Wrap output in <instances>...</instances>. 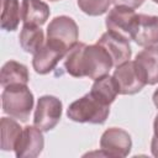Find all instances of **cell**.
<instances>
[{
  "instance_id": "ba28073f",
  "label": "cell",
  "mask_w": 158,
  "mask_h": 158,
  "mask_svg": "<svg viewBox=\"0 0 158 158\" xmlns=\"http://www.w3.org/2000/svg\"><path fill=\"white\" fill-rule=\"evenodd\" d=\"M130 38L142 47L158 43V16L137 14L131 27Z\"/></svg>"
},
{
  "instance_id": "9c48e42d",
  "label": "cell",
  "mask_w": 158,
  "mask_h": 158,
  "mask_svg": "<svg viewBox=\"0 0 158 158\" xmlns=\"http://www.w3.org/2000/svg\"><path fill=\"white\" fill-rule=\"evenodd\" d=\"M43 147L44 137L42 131L33 125L23 127L14 152L17 158H36L42 153Z\"/></svg>"
},
{
  "instance_id": "d6986e66",
  "label": "cell",
  "mask_w": 158,
  "mask_h": 158,
  "mask_svg": "<svg viewBox=\"0 0 158 158\" xmlns=\"http://www.w3.org/2000/svg\"><path fill=\"white\" fill-rule=\"evenodd\" d=\"M21 9L19 0H2L1 22L0 26L5 31H15L19 27Z\"/></svg>"
},
{
  "instance_id": "7402d4cb",
  "label": "cell",
  "mask_w": 158,
  "mask_h": 158,
  "mask_svg": "<svg viewBox=\"0 0 158 158\" xmlns=\"http://www.w3.org/2000/svg\"><path fill=\"white\" fill-rule=\"evenodd\" d=\"M151 152L154 157H158V132L153 133V137L151 141Z\"/></svg>"
},
{
  "instance_id": "277c9868",
  "label": "cell",
  "mask_w": 158,
  "mask_h": 158,
  "mask_svg": "<svg viewBox=\"0 0 158 158\" xmlns=\"http://www.w3.org/2000/svg\"><path fill=\"white\" fill-rule=\"evenodd\" d=\"M78 25L69 16H56L47 26L46 42L65 52H68L75 43H78Z\"/></svg>"
},
{
  "instance_id": "cb8c5ba5",
  "label": "cell",
  "mask_w": 158,
  "mask_h": 158,
  "mask_svg": "<svg viewBox=\"0 0 158 158\" xmlns=\"http://www.w3.org/2000/svg\"><path fill=\"white\" fill-rule=\"evenodd\" d=\"M153 131L154 132H158V114L156 115L154 117V122H153Z\"/></svg>"
},
{
  "instance_id": "9a60e30c",
  "label": "cell",
  "mask_w": 158,
  "mask_h": 158,
  "mask_svg": "<svg viewBox=\"0 0 158 158\" xmlns=\"http://www.w3.org/2000/svg\"><path fill=\"white\" fill-rule=\"evenodd\" d=\"M30 80L28 69L25 64L19 63L16 60H7L0 72V84L2 88L15 84H25L27 85Z\"/></svg>"
},
{
  "instance_id": "d4e9b609",
  "label": "cell",
  "mask_w": 158,
  "mask_h": 158,
  "mask_svg": "<svg viewBox=\"0 0 158 158\" xmlns=\"http://www.w3.org/2000/svg\"><path fill=\"white\" fill-rule=\"evenodd\" d=\"M152 1H153V2H156V4L158 5V0H152Z\"/></svg>"
},
{
  "instance_id": "8992f818",
  "label": "cell",
  "mask_w": 158,
  "mask_h": 158,
  "mask_svg": "<svg viewBox=\"0 0 158 158\" xmlns=\"http://www.w3.org/2000/svg\"><path fill=\"white\" fill-rule=\"evenodd\" d=\"M112 78L117 85L118 94L121 95H133L139 93L147 85L135 60H127L117 65Z\"/></svg>"
},
{
  "instance_id": "ffe728a7",
  "label": "cell",
  "mask_w": 158,
  "mask_h": 158,
  "mask_svg": "<svg viewBox=\"0 0 158 158\" xmlns=\"http://www.w3.org/2000/svg\"><path fill=\"white\" fill-rule=\"evenodd\" d=\"M79 9L89 16H100L107 12L112 0H78Z\"/></svg>"
},
{
  "instance_id": "3957f363",
  "label": "cell",
  "mask_w": 158,
  "mask_h": 158,
  "mask_svg": "<svg viewBox=\"0 0 158 158\" xmlns=\"http://www.w3.org/2000/svg\"><path fill=\"white\" fill-rule=\"evenodd\" d=\"M35 98L32 91L25 84H15L4 88L1 93L2 112L26 122L33 109Z\"/></svg>"
},
{
  "instance_id": "e0dca14e",
  "label": "cell",
  "mask_w": 158,
  "mask_h": 158,
  "mask_svg": "<svg viewBox=\"0 0 158 158\" xmlns=\"http://www.w3.org/2000/svg\"><path fill=\"white\" fill-rule=\"evenodd\" d=\"M20 46L26 53L35 54L38 49L43 47L44 42V33L40 26L32 25H23L22 30L19 36Z\"/></svg>"
},
{
  "instance_id": "5b68a950",
  "label": "cell",
  "mask_w": 158,
  "mask_h": 158,
  "mask_svg": "<svg viewBox=\"0 0 158 158\" xmlns=\"http://www.w3.org/2000/svg\"><path fill=\"white\" fill-rule=\"evenodd\" d=\"M63 104L53 95H43L38 99L33 115V125L42 132L53 130L62 117Z\"/></svg>"
},
{
  "instance_id": "8fae6325",
  "label": "cell",
  "mask_w": 158,
  "mask_h": 158,
  "mask_svg": "<svg viewBox=\"0 0 158 158\" xmlns=\"http://www.w3.org/2000/svg\"><path fill=\"white\" fill-rule=\"evenodd\" d=\"M136 15L137 14L135 12L133 9L126 6H115L109 11L105 19V25L107 31H111L127 40H131L130 38L131 27Z\"/></svg>"
},
{
  "instance_id": "6da1fadb",
  "label": "cell",
  "mask_w": 158,
  "mask_h": 158,
  "mask_svg": "<svg viewBox=\"0 0 158 158\" xmlns=\"http://www.w3.org/2000/svg\"><path fill=\"white\" fill-rule=\"evenodd\" d=\"M65 72L74 77H88L89 79H99L109 74L114 67L112 59L104 47L100 44L75 43L64 57Z\"/></svg>"
},
{
  "instance_id": "44dd1931",
  "label": "cell",
  "mask_w": 158,
  "mask_h": 158,
  "mask_svg": "<svg viewBox=\"0 0 158 158\" xmlns=\"http://www.w3.org/2000/svg\"><path fill=\"white\" fill-rule=\"evenodd\" d=\"M144 2V0H112V4L115 6H126L130 9H138L142 4Z\"/></svg>"
},
{
  "instance_id": "5bb4252c",
  "label": "cell",
  "mask_w": 158,
  "mask_h": 158,
  "mask_svg": "<svg viewBox=\"0 0 158 158\" xmlns=\"http://www.w3.org/2000/svg\"><path fill=\"white\" fill-rule=\"evenodd\" d=\"M49 6L42 0H22L21 20L23 25L42 26L49 17Z\"/></svg>"
},
{
  "instance_id": "7a4b0ae2",
  "label": "cell",
  "mask_w": 158,
  "mask_h": 158,
  "mask_svg": "<svg viewBox=\"0 0 158 158\" xmlns=\"http://www.w3.org/2000/svg\"><path fill=\"white\" fill-rule=\"evenodd\" d=\"M110 114V105L102 102L90 91L73 101L67 109V116L74 122L101 125Z\"/></svg>"
},
{
  "instance_id": "ac0fdd59",
  "label": "cell",
  "mask_w": 158,
  "mask_h": 158,
  "mask_svg": "<svg viewBox=\"0 0 158 158\" xmlns=\"http://www.w3.org/2000/svg\"><path fill=\"white\" fill-rule=\"evenodd\" d=\"M90 93L107 105H111L115 101L116 96L118 95L117 85H116L114 78L110 77L109 74H106L99 79H95L94 84L91 85Z\"/></svg>"
},
{
  "instance_id": "30bf717a",
  "label": "cell",
  "mask_w": 158,
  "mask_h": 158,
  "mask_svg": "<svg viewBox=\"0 0 158 158\" xmlns=\"http://www.w3.org/2000/svg\"><path fill=\"white\" fill-rule=\"evenodd\" d=\"M96 43L106 49V52L112 59L114 67H117L131 59L132 49L130 46V40L117 33L107 31L101 35V37L98 40Z\"/></svg>"
},
{
  "instance_id": "4fadbf2b",
  "label": "cell",
  "mask_w": 158,
  "mask_h": 158,
  "mask_svg": "<svg viewBox=\"0 0 158 158\" xmlns=\"http://www.w3.org/2000/svg\"><path fill=\"white\" fill-rule=\"evenodd\" d=\"M135 63L148 85L158 84V44L142 49L136 56Z\"/></svg>"
},
{
  "instance_id": "603a6c76",
  "label": "cell",
  "mask_w": 158,
  "mask_h": 158,
  "mask_svg": "<svg viewBox=\"0 0 158 158\" xmlns=\"http://www.w3.org/2000/svg\"><path fill=\"white\" fill-rule=\"evenodd\" d=\"M152 99H153V104H154V106L158 109V89H156V91L153 93Z\"/></svg>"
},
{
  "instance_id": "2e32d148",
  "label": "cell",
  "mask_w": 158,
  "mask_h": 158,
  "mask_svg": "<svg viewBox=\"0 0 158 158\" xmlns=\"http://www.w3.org/2000/svg\"><path fill=\"white\" fill-rule=\"evenodd\" d=\"M22 127L20 123L10 117H1L0 120V132H1V138H0V148L5 152L14 151L16 147V143L21 136Z\"/></svg>"
},
{
  "instance_id": "52a82bcc",
  "label": "cell",
  "mask_w": 158,
  "mask_h": 158,
  "mask_svg": "<svg viewBox=\"0 0 158 158\" xmlns=\"http://www.w3.org/2000/svg\"><path fill=\"white\" fill-rule=\"evenodd\" d=\"M132 148V139L127 131L110 127L101 135L100 153L106 157H127Z\"/></svg>"
},
{
  "instance_id": "484cf974",
  "label": "cell",
  "mask_w": 158,
  "mask_h": 158,
  "mask_svg": "<svg viewBox=\"0 0 158 158\" xmlns=\"http://www.w3.org/2000/svg\"><path fill=\"white\" fill-rule=\"evenodd\" d=\"M49 1H59V0H49Z\"/></svg>"
},
{
  "instance_id": "7c38bea8",
  "label": "cell",
  "mask_w": 158,
  "mask_h": 158,
  "mask_svg": "<svg viewBox=\"0 0 158 158\" xmlns=\"http://www.w3.org/2000/svg\"><path fill=\"white\" fill-rule=\"evenodd\" d=\"M65 54H67L65 51L57 48L46 42L43 47L33 54L32 67L37 74H41V75L48 74L53 69H56L57 64L59 63L60 59L65 57Z\"/></svg>"
}]
</instances>
